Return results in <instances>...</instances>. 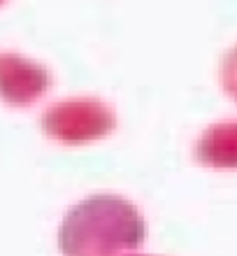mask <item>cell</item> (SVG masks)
<instances>
[{
	"label": "cell",
	"instance_id": "cell-1",
	"mask_svg": "<svg viewBox=\"0 0 237 256\" xmlns=\"http://www.w3.org/2000/svg\"><path fill=\"white\" fill-rule=\"evenodd\" d=\"M144 233L135 205L116 196H93L65 214L58 240L65 256H112L135 250Z\"/></svg>",
	"mask_w": 237,
	"mask_h": 256
},
{
	"label": "cell",
	"instance_id": "cell-3",
	"mask_svg": "<svg viewBox=\"0 0 237 256\" xmlns=\"http://www.w3.org/2000/svg\"><path fill=\"white\" fill-rule=\"evenodd\" d=\"M226 86L233 94V98H237V52H233V56L226 61Z\"/></svg>",
	"mask_w": 237,
	"mask_h": 256
},
{
	"label": "cell",
	"instance_id": "cell-2",
	"mask_svg": "<svg viewBox=\"0 0 237 256\" xmlns=\"http://www.w3.org/2000/svg\"><path fill=\"white\" fill-rule=\"evenodd\" d=\"M198 161L219 170H237V122L210 128L198 142Z\"/></svg>",
	"mask_w": 237,
	"mask_h": 256
}]
</instances>
